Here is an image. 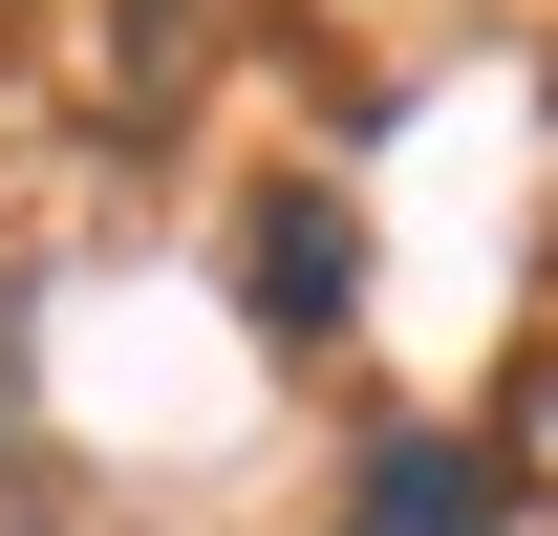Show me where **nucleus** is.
<instances>
[{"instance_id": "obj_1", "label": "nucleus", "mask_w": 558, "mask_h": 536, "mask_svg": "<svg viewBox=\"0 0 558 536\" xmlns=\"http://www.w3.org/2000/svg\"><path fill=\"white\" fill-rule=\"evenodd\" d=\"M344 536H515V494H494L473 429H387V451H365V494H344Z\"/></svg>"}]
</instances>
